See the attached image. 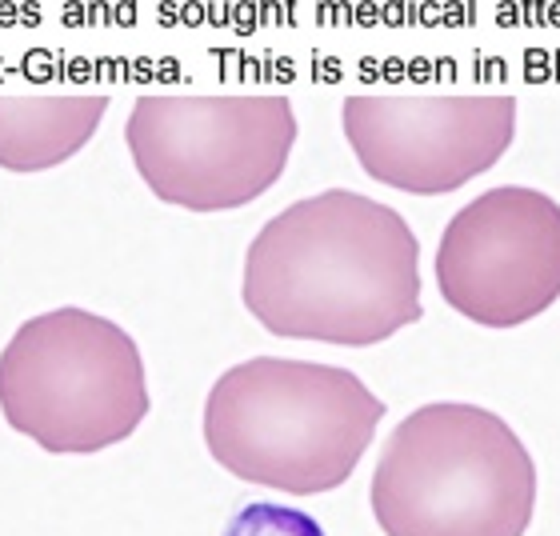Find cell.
I'll return each instance as SVG.
<instances>
[{
    "label": "cell",
    "instance_id": "7a4b0ae2",
    "mask_svg": "<svg viewBox=\"0 0 560 536\" xmlns=\"http://www.w3.org/2000/svg\"><path fill=\"white\" fill-rule=\"evenodd\" d=\"M384 413L381 396L340 364L252 357L208 389L204 445L236 481L316 496L352 476Z\"/></svg>",
    "mask_w": 560,
    "mask_h": 536
},
{
    "label": "cell",
    "instance_id": "6da1fadb",
    "mask_svg": "<svg viewBox=\"0 0 560 536\" xmlns=\"http://www.w3.org/2000/svg\"><path fill=\"white\" fill-rule=\"evenodd\" d=\"M240 296L272 336L381 345L420 320V240L392 204L325 189L252 236Z\"/></svg>",
    "mask_w": 560,
    "mask_h": 536
},
{
    "label": "cell",
    "instance_id": "ba28073f",
    "mask_svg": "<svg viewBox=\"0 0 560 536\" xmlns=\"http://www.w3.org/2000/svg\"><path fill=\"white\" fill-rule=\"evenodd\" d=\"M108 96H0V168L65 164L101 128Z\"/></svg>",
    "mask_w": 560,
    "mask_h": 536
},
{
    "label": "cell",
    "instance_id": "277c9868",
    "mask_svg": "<svg viewBox=\"0 0 560 536\" xmlns=\"http://www.w3.org/2000/svg\"><path fill=\"white\" fill-rule=\"evenodd\" d=\"M0 413L45 452H101L148 416L140 348L89 308L28 316L0 348Z\"/></svg>",
    "mask_w": 560,
    "mask_h": 536
},
{
    "label": "cell",
    "instance_id": "5b68a950",
    "mask_svg": "<svg viewBox=\"0 0 560 536\" xmlns=\"http://www.w3.org/2000/svg\"><path fill=\"white\" fill-rule=\"evenodd\" d=\"M124 140L152 196L189 213H228L272 189L296 145L289 96H136Z\"/></svg>",
    "mask_w": 560,
    "mask_h": 536
},
{
    "label": "cell",
    "instance_id": "52a82bcc",
    "mask_svg": "<svg viewBox=\"0 0 560 536\" xmlns=\"http://www.w3.org/2000/svg\"><path fill=\"white\" fill-rule=\"evenodd\" d=\"M345 136L388 189L444 196L481 177L516 136V96H348Z\"/></svg>",
    "mask_w": 560,
    "mask_h": 536
},
{
    "label": "cell",
    "instance_id": "8992f818",
    "mask_svg": "<svg viewBox=\"0 0 560 536\" xmlns=\"http://www.w3.org/2000/svg\"><path fill=\"white\" fill-rule=\"evenodd\" d=\"M437 289L464 320L516 328L560 301V204L528 184H496L444 224Z\"/></svg>",
    "mask_w": 560,
    "mask_h": 536
},
{
    "label": "cell",
    "instance_id": "3957f363",
    "mask_svg": "<svg viewBox=\"0 0 560 536\" xmlns=\"http://www.w3.org/2000/svg\"><path fill=\"white\" fill-rule=\"evenodd\" d=\"M369 504L384 536H525L537 464L481 404H420L384 440Z\"/></svg>",
    "mask_w": 560,
    "mask_h": 536
}]
</instances>
